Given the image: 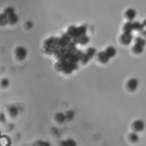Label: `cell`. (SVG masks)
Here are the masks:
<instances>
[{"label":"cell","instance_id":"obj_11","mask_svg":"<svg viewBox=\"0 0 146 146\" xmlns=\"http://www.w3.org/2000/svg\"><path fill=\"white\" fill-rule=\"evenodd\" d=\"M143 46L140 45H138L137 44H135V45L133 46V47L132 48V49L133 50V52L136 53H140L143 52Z\"/></svg>","mask_w":146,"mask_h":146},{"label":"cell","instance_id":"obj_6","mask_svg":"<svg viewBox=\"0 0 146 146\" xmlns=\"http://www.w3.org/2000/svg\"><path fill=\"white\" fill-rule=\"evenodd\" d=\"M98 60H99V61L103 64L107 63L110 59L109 58V57L107 55V54L105 53L104 51L100 52L98 53Z\"/></svg>","mask_w":146,"mask_h":146},{"label":"cell","instance_id":"obj_10","mask_svg":"<svg viewBox=\"0 0 146 146\" xmlns=\"http://www.w3.org/2000/svg\"><path fill=\"white\" fill-rule=\"evenodd\" d=\"M129 139L133 143H137L139 141L140 137L138 134L136 132H132L129 135Z\"/></svg>","mask_w":146,"mask_h":146},{"label":"cell","instance_id":"obj_2","mask_svg":"<svg viewBox=\"0 0 146 146\" xmlns=\"http://www.w3.org/2000/svg\"><path fill=\"white\" fill-rule=\"evenodd\" d=\"M133 128L136 132H141L144 130L145 128V123L143 120L141 119L136 120L133 123Z\"/></svg>","mask_w":146,"mask_h":146},{"label":"cell","instance_id":"obj_3","mask_svg":"<svg viewBox=\"0 0 146 146\" xmlns=\"http://www.w3.org/2000/svg\"><path fill=\"white\" fill-rule=\"evenodd\" d=\"M132 40V35L130 33L124 32L123 34L120 35V41L124 45L129 44Z\"/></svg>","mask_w":146,"mask_h":146},{"label":"cell","instance_id":"obj_12","mask_svg":"<svg viewBox=\"0 0 146 146\" xmlns=\"http://www.w3.org/2000/svg\"><path fill=\"white\" fill-rule=\"evenodd\" d=\"M38 143L39 146H51V144L47 141L39 140L38 141Z\"/></svg>","mask_w":146,"mask_h":146},{"label":"cell","instance_id":"obj_5","mask_svg":"<svg viewBox=\"0 0 146 146\" xmlns=\"http://www.w3.org/2000/svg\"><path fill=\"white\" fill-rule=\"evenodd\" d=\"M136 15V12L135 9L132 8L128 9L125 12V17L129 21H133Z\"/></svg>","mask_w":146,"mask_h":146},{"label":"cell","instance_id":"obj_9","mask_svg":"<svg viewBox=\"0 0 146 146\" xmlns=\"http://www.w3.org/2000/svg\"><path fill=\"white\" fill-rule=\"evenodd\" d=\"M55 118L56 120L60 123H63L65 120H66V116L62 112H59L57 113L56 116H55Z\"/></svg>","mask_w":146,"mask_h":146},{"label":"cell","instance_id":"obj_7","mask_svg":"<svg viewBox=\"0 0 146 146\" xmlns=\"http://www.w3.org/2000/svg\"><path fill=\"white\" fill-rule=\"evenodd\" d=\"M104 52L107 54V55L110 58L113 57L114 56H115L116 54V50L112 46H108V47H107Z\"/></svg>","mask_w":146,"mask_h":146},{"label":"cell","instance_id":"obj_13","mask_svg":"<svg viewBox=\"0 0 146 146\" xmlns=\"http://www.w3.org/2000/svg\"><path fill=\"white\" fill-rule=\"evenodd\" d=\"M136 44H138V45H141V46H143L144 45V44H145V41H144V40H143L142 38H137V39H136Z\"/></svg>","mask_w":146,"mask_h":146},{"label":"cell","instance_id":"obj_1","mask_svg":"<svg viewBox=\"0 0 146 146\" xmlns=\"http://www.w3.org/2000/svg\"><path fill=\"white\" fill-rule=\"evenodd\" d=\"M139 81L135 78H131L127 82V87L131 92L135 91L138 87Z\"/></svg>","mask_w":146,"mask_h":146},{"label":"cell","instance_id":"obj_8","mask_svg":"<svg viewBox=\"0 0 146 146\" xmlns=\"http://www.w3.org/2000/svg\"><path fill=\"white\" fill-rule=\"evenodd\" d=\"M60 146H78L77 143L72 139L69 138L67 140H63L60 143Z\"/></svg>","mask_w":146,"mask_h":146},{"label":"cell","instance_id":"obj_4","mask_svg":"<svg viewBox=\"0 0 146 146\" xmlns=\"http://www.w3.org/2000/svg\"><path fill=\"white\" fill-rule=\"evenodd\" d=\"M27 50L25 48L22 46H19L17 48L16 50V55L17 58L19 60H24L27 56Z\"/></svg>","mask_w":146,"mask_h":146}]
</instances>
